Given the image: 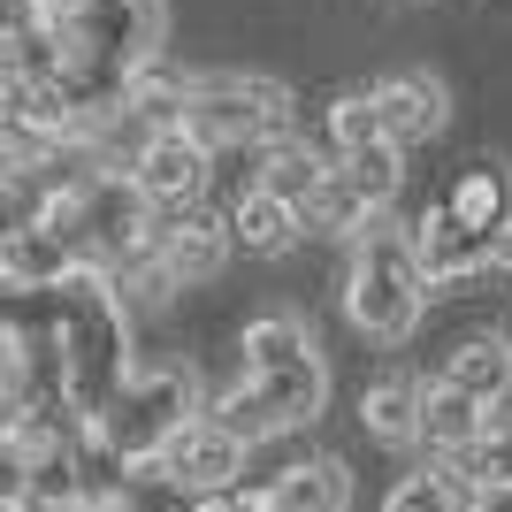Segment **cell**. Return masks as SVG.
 <instances>
[{"instance_id": "1", "label": "cell", "mask_w": 512, "mask_h": 512, "mask_svg": "<svg viewBox=\"0 0 512 512\" xmlns=\"http://www.w3.org/2000/svg\"><path fill=\"white\" fill-rule=\"evenodd\" d=\"M54 306H62V329H54L62 337V398L77 421H100L115 390L138 375L130 367V306L107 268H77L54 291Z\"/></svg>"}, {"instance_id": "2", "label": "cell", "mask_w": 512, "mask_h": 512, "mask_svg": "<svg viewBox=\"0 0 512 512\" xmlns=\"http://www.w3.org/2000/svg\"><path fill=\"white\" fill-rule=\"evenodd\" d=\"M421 306H428V276L421 260H413V230H398V222H367L360 237H352V268H344V314H352V329L375 344H406L413 329H421Z\"/></svg>"}, {"instance_id": "3", "label": "cell", "mask_w": 512, "mask_h": 512, "mask_svg": "<svg viewBox=\"0 0 512 512\" xmlns=\"http://www.w3.org/2000/svg\"><path fill=\"white\" fill-rule=\"evenodd\" d=\"M192 421H199V383H192V375H184V367H138L92 428L123 451L130 467H153Z\"/></svg>"}, {"instance_id": "4", "label": "cell", "mask_w": 512, "mask_h": 512, "mask_svg": "<svg viewBox=\"0 0 512 512\" xmlns=\"http://www.w3.org/2000/svg\"><path fill=\"white\" fill-rule=\"evenodd\" d=\"M283 123H291V92L276 77H199L184 107V130L207 153H260L283 138Z\"/></svg>"}, {"instance_id": "5", "label": "cell", "mask_w": 512, "mask_h": 512, "mask_svg": "<svg viewBox=\"0 0 512 512\" xmlns=\"http://www.w3.org/2000/svg\"><path fill=\"white\" fill-rule=\"evenodd\" d=\"M69 46L85 62H107V69H138L161 54V0H85L77 16H62Z\"/></svg>"}, {"instance_id": "6", "label": "cell", "mask_w": 512, "mask_h": 512, "mask_svg": "<svg viewBox=\"0 0 512 512\" xmlns=\"http://www.w3.org/2000/svg\"><path fill=\"white\" fill-rule=\"evenodd\" d=\"M130 184L153 199L161 214H184V207H207V184H214V153L199 146L192 130H153L138 161H130Z\"/></svg>"}, {"instance_id": "7", "label": "cell", "mask_w": 512, "mask_h": 512, "mask_svg": "<svg viewBox=\"0 0 512 512\" xmlns=\"http://www.w3.org/2000/svg\"><path fill=\"white\" fill-rule=\"evenodd\" d=\"M245 451H253V444H237L214 413H199V421L184 428V436H176L153 467L169 474L184 497H222V490H237V482H245Z\"/></svg>"}, {"instance_id": "8", "label": "cell", "mask_w": 512, "mask_h": 512, "mask_svg": "<svg viewBox=\"0 0 512 512\" xmlns=\"http://www.w3.org/2000/svg\"><path fill=\"white\" fill-rule=\"evenodd\" d=\"M413 260H421L428 283H467V276H482V268H497V237L459 222V214L436 199V207L413 222Z\"/></svg>"}, {"instance_id": "9", "label": "cell", "mask_w": 512, "mask_h": 512, "mask_svg": "<svg viewBox=\"0 0 512 512\" xmlns=\"http://www.w3.org/2000/svg\"><path fill=\"white\" fill-rule=\"evenodd\" d=\"M222 260H230V214H207V207L161 214V268L176 276V291L222 276Z\"/></svg>"}, {"instance_id": "10", "label": "cell", "mask_w": 512, "mask_h": 512, "mask_svg": "<svg viewBox=\"0 0 512 512\" xmlns=\"http://www.w3.org/2000/svg\"><path fill=\"white\" fill-rule=\"evenodd\" d=\"M375 107H383V138H390L398 153L444 130V85H436V77H421V69L383 77V85H375Z\"/></svg>"}, {"instance_id": "11", "label": "cell", "mask_w": 512, "mask_h": 512, "mask_svg": "<svg viewBox=\"0 0 512 512\" xmlns=\"http://www.w3.org/2000/svg\"><path fill=\"white\" fill-rule=\"evenodd\" d=\"M482 428H490V406H482V398H467V390L444 383V375L421 383V444L436 451V467H451Z\"/></svg>"}, {"instance_id": "12", "label": "cell", "mask_w": 512, "mask_h": 512, "mask_svg": "<svg viewBox=\"0 0 512 512\" xmlns=\"http://www.w3.org/2000/svg\"><path fill=\"white\" fill-rule=\"evenodd\" d=\"M299 230H306V214L283 207V199H268L260 184H245V192L230 199V245H237V253L276 260V253H291V245H299Z\"/></svg>"}, {"instance_id": "13", "label": "cell", "mask_w": 512, "mask_h": 512, "mask_svg": "<svg viewBox=\"0 0 512 512\" xmlns=\"http://www.w3.org/2000/svg\"><path fill=\"white\" fill-rule=\"evenodd\" d=\"M276 512H352V467L344 459H291L283 474H268Z\"/></svg>"}, {"instance_id": "14", "label": "cell", "mask_w": 512, "mask_h": 512, "mask_svg": "<svg viewBox=\"0 0 512 512\" xmlns=\"http://www.w3.org/2000/svg\"><path fill=\"white\" fill-rule=\"evenodd\" d=\"M321 176H329V169H321V153L314 146H299V138H276V146H260V176H253V184H260V192H268V199H283V207H314V192H321Z\"/></svg>"}, {"instance_id": "15", "label": "cell", "mask_w": 512, "mask_h": 512, "mask_svg": "<svg viewBox=\"0 0 512 512\" xmlns=\"http://www.w3.org/2000/svg\"><path fill=\"white\" fill-rule=\"evenodd\" d=\"M360 428L375 444H421V383L406 375H383V383H367L360 398Z\"/></svg>"}, {"instance_id": "16", "label": "cell", "mask_w": 512, "mask_h": 512, "mask_svg": "<svg viewBox=\"0 0 512 512\" xmlns=\"http://www.w3.org/2000/svg\"><path fill=\"white\" fill-rule=\"evenodd\" d=\"M444 383H459L467 398H482V406L512 398V344H505V337H467V344L444 360Z\"/></svg>"}, {"instance_id": "17", "label": "cell", "mask_w": 512, "mask_h": 512, "mask_svg": "<svg viewBox=\"0 0 512 512\" xmlns=\"http://www.w3.org/2000/svg\"><path fill=\"white\" fill-rule=\"evenodd\" d=\"M253 383H260V398L283 413V428H306L321 413V398H329V367H321V352H306V360L276 367V375H253Z\"/></svg>"}, {"instance_id": "18", "label": "cell", "mask_w": 512, "mask_h": 512, "mask_svg": "<svg viewBox=\"0 0 512 512\" xmlns=\"http://www.w3.org/2000/svg\"><path fill=\"white\" fill-rule=\"evenodd\" d=\"M306 352H314V337H306L299 314H260V321H245V375H276V367L306 360Z\"/></svg>"}, {"instance_id": "19", "label": "cell", "mask_w": 512, "mask_h": 512, "mask_svg": "<svg viewBox=\"0 0 512 512\" xmlns=\"http://www.w3.org/2000/svg\"><path fill=\"white\" fill-rule=\"evenodd\" d=\"M444 207L459 214V222H474V230H505L512 222V184H505V169H467L459 184L444 192Z\"/></svg>"}, {"instance_id": "20", "label": "cell", "mask_w": 512, "mask_h": 512, "mask_svg": "<svg viewBox=\"0 0 512 512\" xmlns=\"http://www.w3.org/2000/svg\"><path fill=\"white\" fill-rule=\"evenodd\" d=\"M337 176L352 184V192L367 199V207L383 214L390 199H398V184H406V153L398 146H367V153H337Z\"/></svg>"}, {"instance_id": "21", "label": "cell", "mask_w": 512, "mask_h": 512, "mask_svg": "<svg viewBox=\"0 0 512 512\" xmlns=\"http://www.w3.org/2000/svg\"><path fill=\"white\" fill-rule=\"evenodd\" d=\"M207 413H214L222 428H230L237 444H260V436H283V413L268 406V398H260V383H253V375H245V383H230V390H222V398H214Z\"/></svg>"}, {"instance_id": "22", "label": "cell", "mask_w": 512, "mask_h": 512, "mask_svg": "<svg viewBox=\"0 0 512 512\" xmlns=\"http://www.w3.org/2000/svg\"><path fill=\"white\" fill-rule=\"evenodd\" d=\"M467 497L474 490L451 467H421V474H406V482L383 497V512H467Z\"/></svg>"}, {"instance_id": "23", "label": "cell", "mask_w": 512, "mask_h": 512, "mask_svg": "<svg viewBox=\"0 0 512 512\" xmlns=\"http://www.w3.org/2000/svg\"><path fill=\"white\" fill-rule=\"evenodd\" d=\"M367 222H375V207H367V199L329 169V176H321V192H314V207H306V230H321V237H360Z\"/></svg>"}, {"instance_id": "24", "label": "cell", "mask_w": 512, "mask_h": 512, "mask_svg": "<svg viewBox=\"0 0 512 512\" xmlns=\"http://www.w3.org/2000/svg\"><path fill=\"white\" fill-rule=\"evenodd\" d=\"M451 474H459L467 490H512V428H482V436L451 459Z\"/></svg>"}, {"instance_id": "25", "label": "cell", "mask_w": 512, "mask_h": 512, "mask_svg": "<svg viewBox=\"0 0 512 512\" xmlns=\"http://www.w3.org/2000/svg\"><path fill=\"white\" fill-rule=\"evenodd\" d=\"M329 146H337V153L390 146V138H383V107H375V92H344V100H329Z\"/></svg>"}, {"instance_id": "26", "label": "cell", "mask_w": 512, "mask_h": 512, "mask_svg": "<svg viewBox=\"0 0 512 512\" xmlns=\"http://www.w3.org/2000/svg\"><path fill=\"white\" fill-rule=\"evenodd\" d=\"M23 490H31V451L0 436V505H23Z\"/></svg>"}, {"instance_id": "27", "label": "cell", "mask_w": 512, "mask_h": 512, "mask_svg": "<svg viewBox=\"0 0 512 512\" xmlns=\"http://www.w3.org/2000/svg\"><path fill=\"white\" fill-rule=\"evenodd\" d=\"M39 23H54L39 0H0V54H8V46H23L31 31H39Z\"/></svg>"}, {"instance_id": "28", "label": "cell", "mask_w": 512, "mask_h": 512, "mask_svg": "<svg viewBox=\"0 0 512 512\" xmlns=\"http://www.w3.org/2000/svg\"><path fill=\"white\" fill-rule=\"evenodd\" d=\"M199 512H276V490H268V482H237V490L207 497Z\"/></svg>"}, {"instance_id": "29", "label": "cell", "mask_w": 512, "mask_h": 512, "mask_svg": "<svg viewBox=\"0 0 512 512\" xmlns=\"http://www.w3.org/2000/svg\"><path fill=\"white\" fill-rule=\"evenodd\" d=\"M467 512H512V490H474Z\"/></svg>"}, {"instance_id": "30", "label": "cell", "mask_w": 512, "mask_h": 512, "mask_svg": "<svg viewBox=\"0 0 512 512\" xmlns=\"http://www.w3.org/2000/svg\"><path fill=\"white\" fill-rule=\"evenodd\" d=\"M23 512H115V505H92V497H69V505H23Z\"/></svg>"}, {"instance_id": "31", "label": "cell", "mask_w": 512, "mask_h": 512, "mask_svg": "<svg viewBox=\"0 0 512 512\" xmlns=\"http://www.w3.org/2000/svg\"><path fill=\"white\" fill-rule=\"evenodd\" d=\"M497 268H505V276H512V222H505V230H497Z\"/></svg>"}, {"instance_id": "32", "label": "cell", "mask_w": 512, "mask_h": 512, "mask_svg": "<svg viewBox=\"0 0 512 512\" xmlns=\"http://www.w3.org/2000/svg\"><path fill=\"white\" fill-rule=\"evenodd\" d=\"M0 512H23V505H0Z\"/></svg>"}, {"instance_id": "33", "label": "cell", "mask_w": 512, "mask_h": 512, "mask_svg": "<svg viewBox=\"0 0 512 512\" xmlns=\"http://www.w3.org/2000/svg\"><path fill=\"white\" fill-rule=\"evenodd\" d=\"M199 505H207V497H199ZM199 505H192V512H199Z\"/></svg>"}]
</instances>
